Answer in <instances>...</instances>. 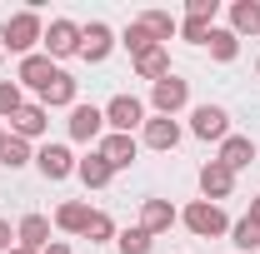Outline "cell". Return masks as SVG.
Returning a JSON list of instances; mask_svg holds the SVG:
<instances>
[{
	"label": "cell",
	"mask_w": 260,
	"mask_h": 254,
	"mask_svg": "<svg viewBox=\"0 0 260 254\" xmlns=\"http://www.w3.org/2000/svg\"><path fill=\"white\" fill-rule=\"evenodd\" d=\"M40 40H45V25H40V15H35V10H15V15L0 25V45H5V50H15L20 60L35 55V45H40Z\"/></svg>",
	"instance_id": "obj_1"
},
{
	"label": "cell",
	"mask_w": 260,
	"mask_h": 254,
	"mask_svg": "<svg viewBox=\"0 0 260 254\" xmlns=\"http://www.w3.org/2000/svg\"><path fill=\"white\" fill-rule=\"evenodd\" d=\"M185 229H190L195 239H220V234H230V220L220 204H210V199H195V204H185Z\"/></svg>",
	"instance_id": "obj_2"
},
{
	"label": "cell",
	"mask_w": 260,
	"mask_h": 254,
	"mask_svg": "<svg viewBox=\"0 0 260 254\" xmlns=\"http://www.w3.org/2000/svg\"><path fill=\"white\" fill-rule=\"evenodd\" d=\"M150 105H155V115H170V120H175V115L190 105V80H180V75L170 70L165 80L150 85Z\"/></svg>",
	"instance_id": "obj_3"
},
{
	"label": "cell",
	"mask_w": 260,
	"mask_h": 254,
	"mask_svg": "<svg viewBox=\"0 0 260 254\" xmlns=\"http://www.w3.org/2000/svg\"><path fill=\"white\" fill-rule=\"evenodd\" d=\"M105 125H110V135H130L135 125H145V105L135 95H115L105 105Z\"/></svg>",
	"instance_id": "obj_4"
},
{
	"label": "cell",
	"mask_w": 260,
	"mask_h": 254,
	"mask_svg": "<svg viewBox=\"0 0 260 254\" xmlns=\"http://www.w3.org/2000/svg\"><path fill=\"white\" fill-rule=\"evenodd\" d=\"M45 55L50 60H65V55H80V25L75 20H50V30H45Z\"/></svg>",
	"instance_id": "obj_5"
},
{
	"label": "cell",
	"mask_w": 260,
	"mask_h": 254,
	"mask_svg": "<svg viewBox=\"0 0 260 254\" xmlns=\"http://www.w3.org/2000/svg\"><path fill=\"white\" fill-rule=\"evenodd\" d=\"M50 130V110L40 105V100H25L15 115H10V135H20V140H40Z\"/></svg>",
	"instance_id": "obj_6"
},
{
	"label": "cell",
	"mask_w": 260,
	"mask_h": 254,
	"mask_svg": "<svg viewBox=\"0 0 260 254\" xmlns=\"http://www.w3.org/2000/svg\"><path fill=\"white\" fill-rule=\"evenodd\" d=\"M190 135L195 140H225L230 135V115L220 105H195L190 110Z\"/></svg>",
	"instance_id": "obj_7"
},
{
	"label": "cell",
	"mask_w": 260,
	"mask_h": 254,
	"mask_svg": "<svg viewBox=\"0 0 260 254\" xmlns=\"http://www.w3.org/2000/svg\"><path fill=\"white\" fill-rule=\"evenodd\" d=\"M200 194L210 199V204H220L235 194V175H230L220 159H210V164H200Z\"/></svg>",
	"instance_id": "obj_8"
},
{
	"label": "cell",
	"mask_w": 260,
	"mask_h": 254,
	"mask_svg": "<svg viewBox=\"0 0 260 254\" xmlns=\"http://www.w3.org/2000/svg\"><path fill=\"white\" fill-rule=\"evenodd\" d=\"M140 140H145L150 150H175V145H180V120H170V115H145Z\"/></svg>",
	"instance_id": "obj_9"
},
{
	"label": "cell",
	"mask_w": 260,
	"mask_h": 254,
	"mask_svg": "<svg viewBox=\"0 0 260 254\" xmlns=\"http://www.w3.org/2000/svg\"><path fill=\"white\" fill-rule=\"evenodd\" d=\"M75 164H80V159L70 155V145H45V150L35 155V170H40L50 185H55V180H65V175H75Z\"/></svg>",
	"instance_id": "obj_10"
},
{
	"label": "cell",
	"mask_w": 260,
	"mask_h": 254,
	"mask_svg": "<svg viewBox=\"0 0 260 254\" xmlns=\"http://www.w3.org/2000/svg\"><path fill=\"white\" fill-rule=\"evenodd\" d=\"M115 50V35H110V25H100V20H90V25H80V60L100 65L105 55Z\"/></svg>",
	"instance_id": "obj_11"
},
{
	"label": "cell",
	"mask_w": 260,
	"mask_h": 254,
	"mask_svg": "<svg viewBox=\"0 0 260 254\" xmlns=\"http://www.w3.org/2000/svg\"><path fill=\"white\" fill-rule=\"evenodd\" d=\"M100 130H105V110L80 105V100H75V110H70V140L90 145V140H100Z\"/></svg>",
	"instance_id": "obj_12"
},
{
	"label": "cell",
	"mask_w": 260,
	"mask_h": 254,
	"mask_svg": "<svg viewBox=\"0 0 260 254\" xmlns=\"http://www.w3.org/2000/svg\"><path fill=\"white\" fill-rule=\"evenodd\" d=\"M55 75H60V65L50 60V55H25V60H20V85H25V90H35V95H40Z\"/></svg>",
	"instance_id": "obj_13"
},
{
	"label": "cell",
	"mask_w": 260,
	"mask_h": 254,
	"mask_svg": "<svg viewBox=\"0 0 260 254\" xmlns=\"http://www.w3.org/2000/svg\"><path fill=\"white\" fill-rule=\"evenodd\" d=\"M15 244L30 254H45V244H50V220L45 215H25V220L15 224Z\"/></svg>",
	"instance_id": "obj_14"
},
{
	"label": "cell",
	"mask_w": 260,
	"mask_h": 254,
	"mask_svg": "<svg viewBox=\"0 0 260 254\" xmlns=\"http://www.w3.org/2000/svg\"><path fill=\"white\" fill-rule=\"evenodd\" d=\"M100 155L110 159V170H130L135 155H140V140L135 135H105L100 140Z\"/></svg>",
	"instance_id": "obj_15"
},
{
	"label": "cell",
	"mask_w": 260,
	"mask_h": 254,
	"mask_svg": "<svg viewBox=\"0 0 260 254\" xmlns=\"http://www.w3.org/2000/svg\"><path fill=\"white\" fill-rule=\"evenodd\" d=\"M175 220H180V215H175V204H170V199H145V204H140V229H145L150 239L165 234Z\"/></svg>",
	"instance_id": "obj_16"
},
{
	"label": "cell",
	"mask_w": 260,
	"mask_h": 254,
	"mask_svg": "<svg viewBox=\"0 0 260 254\" xmlns=\"http://www.w3.org/2000/svg\"><path fill=\"white\" fill-rule=\"evenodd\" d=\"M220 164H225L230 175H235V170H245V164H250V159H255V140H250V135H225V140H220Z\"/></svg>",
	"instance_id": "obj_17"
},
{
	"label": "cell",
	"mask_w": 260,
	"mask_h": 254,
	"mask_svg": "<svg viewBox=\"0 0 260 254\" xmlns=\"http://www.w3.org/2000/svg\"><path fill=\"white\" fill-rule=\"evenodd\" d=\"M75 175L85 180V190H105V185L115 180V170H110V159L100 155V150H90V155L80 159V164H75Z\"/></svg>",
	"instance_id": "obj_18"
},
{
	"label": "cell",
	"mask_w": 260,
	"mask_h": 254,
	"mask_svg": "<svg viewBox=\"0 0 260 254\" xmlns=\"http://www.w3.org/2000/svg\"><path fill=\"white\" fill-rule=\"evenodd\" d=\"M90 204L85 199H65L60 209H55V229H65V234H85V224H90Z\"/></svg>",
	"instance_id": "obj_19"
},
{
	"label": "cell",
	"mask_w": 260,
	"mask_h": 254,
	"mask_svg": "<svg viewBox=\"0 0 260 254\" xmlns=\"http://www.w3.org/2000/svg\"><path fill=\"white\" fill-rule=\"evenodd\" d=\"M40 105H45V110H75V80L60 70V75L40 90Z\"/></svg>",
	"instance_id": "obj_20"
},
{
	"label": "cell",
	"mask_w": 260,
	"mask_h": 254,
	"mask_svg": "<svg viewBox=\"0 0 260 254\" xmlns=\"http://www.w3.org/2000/svg\"><path fill=\"white\" fill-rule=\"evenodd\" d=\"M205 45H210V60H220V65H230L235 55H240V35L230 30H220V25H210V35H205Z\"/></svg>",
	"instance_id": "obj_21"
},
{
	"label": "cell",
	"mask_w": 260,
	"mask_h": 254,
	"mask_svg": "<svg viewBox=\"0 0 260 254\" xmlns=\"http://www.w3.org/2000/svg\"><path fill=\"white\" fill-rule=\"evenodd\" d=\"M230 30L235 35H260V0H235L230 5Z\"/></svg>",
	"instance_id": "obj_22"
},
{
	"label": "cell",
	"mask_w": 260,
	"mask_h": 254,
	"mask_svg": "<svg viewBox=\"0 0 260 254\" xmlns=\"http://www.w3.org/2000/svg\"><path fill=\"white\" fill-rule=\"evenodd\" d=\"M135 75H140V80H150V85L165 80V75H170V55H165V45L145 50V55H135Z\"/></svg>",
	"instance_id": "obj_23"
},
{
	"label": "cell",
	"mask_w": 260,
	"mask_h": 254,
	"mask_svg": "<svg viewBox=\"0 0 260 254\" xmlns=\"http://www.w3.org/2000/svg\"><path fill=\"white\" fill-rule=\"evenodd\" d=\"M230 244H235L240 254H255V249H260V224L250 220V215H245V220H235V224H230Z\"/></svg>",
	"instance_id": "obj_24"
},
{
	"label": "cell",
	"mask_w": 260,
	"mask_h": 254,
	"mask_svg": "<svg viewBox=\"0 0 260 254\" xmlns=\"http://www.w3.org/2000/svg\"><path fill=\"white\" fill-rule=\"evenodd\" d=\"M120 45H125V50H130V60H135V55H145V50H155L160 40H155V35L145 30L140 20H130V25H125V35H120Z\"/></svg>",
	"instance_id": "obj_25"
},
{
	"label": "cell",
	"mask_w": 260,
	"mask_h": 254,
	"mask_svg": "<svg viewBox=\"0 0 260 254\" xmlns=\"http://www.w3.org/2000/svg\"><path fill=\"white\" fill-rule=\"evenodd\" d=\"M140 25H145V30L155 35L160 45H165V40H170V35H175V30H180V20H175L170 10H145V15H140Z\"/></svg>",
	"instance_id": "obj_26"
},
{
	"label": "cell",
	"mask_w": 260,
	"mask_h": 254,
	"mask_svg": "<svg viewBox=\"0 0 260 254\" xmlns=\"http://www.w3.org/2000/svg\"><path fill=\"white\" fill-rule=\"evenodd\" d=\"M30 140H20V135H10V140H5V150H0V164H5V170H20V164H30Z\"/></svg>",
	"instance_id": "obj_27"
},
{
	"label": "cell",
	"mask_w": 260,
	"mask_h": 254,
	"mask_svg": "<svg viewBox=\"0 0 260 254\" xmlns=\"http://www.w3.org/2000/svg\"><path fill=\"white\" fill-rule=\"evenodd\" d=\"M115 244H120V254H150V234L135 224V229H120L115 234Z\"/></svg>",
	"instance_id": "obj_28"
},
{
	"label": "cell",
	"mask_w": 260,
	"mask_h": 254,
	"mask_svg": "<svg viewBox=\"0 0 260 254\" xmlns=\"http://www.w3.org/2000/svg\"><path fill=\"white\" fill-rule=\"evenodd\" d=\"M20 105H25V95H20V80H0V120H10Z\"/></svg>",
	"instance_id": "obj_29"
},
{
	"label": "cell",
	"mask_w": 260,
	"mask_h": 254,
	"mask_svg": "<svg viewBox=\"0 0 260 254\" xmlns=\"http://www.w3.org/2000/svg\"><path fill=\"white\" fill-rule=\"evenodd\" d=\"M85 239H90V244H105V239H115V220H110V215H90V224H85Z\"/></svg>",
	"instance_id": "obj_30"
},
{
	"label": "cell",
	"mask_w": 260,
	"mask_h": 254,
	"mask_svg": "<svg viewBox=\"0 0 260 254\" xmlns=\"http://www.w3.org/2000/svg\"><path fill=\"white\" fill-rule=\"evenodd\" d=\"M215 15H220V0H185V20H205V25H215Z\"/></svg>",
	"instance_id": "obj_31"
},
{
	"label": "cell",
	"mask_w": 260,
	"mask_h": 254,
	"mask_svg": "<svg viewBox=\"0 0 260 254\" xmlns=\"http://www.w3.org/2000/svg\"><path fill=\"white\" fill-rule=\"evenodd\" d=\"M180 35H185L190 45H205V35H210V25H205V20H180Z\"/></svg>",
	"instance_id": "obj_32"
},
{
	"label": "cell",
	"mask_w": 260,
	"mask_h": 254,
	"mask_svg": "<svg viewBox=\"0 0 260 254\" xmlns=\"http://www.w3.org/2000/svg\"><path fill=\"white\" fill-rule=\"evenodd\" d=\"M15 249V229H10V220H0V254Z\"/></svg>",
	"instance_id": "obj_33"
},
{
	"label": "cell",
	"mask_w": 260,
	"mask_h": 254,
	"mask_svg": "<svg viewBox=\"0 0 260 254\" xmlns=\"http://www.w3.org/2000/svg\"><path fill=\"white\" fill-rule=\"evenodd\" d=\"M45 254H70V244H60V239H50V244H45Z\"/></svg>",
	"instance_id": "obj_34"
},
{
	"label": "cell",
	"mask_w": 260,
	"mask_h": 254,
	"mask_svg": "<svg viewBox=\"0 0 260 254\" xmlns=\"http://www.w3.org/2000/svg\"><path fill=\"white\" fill-rule=\"evenodd\" d=\"M250 220L260 224V194H255V199H250Z\"/></svg>",
	"instance_id": "obj_35"
},
{
	"label": "cell",
	"mask_w": 260,
	"mask_h": 254,
	"mask_svg": "<svg viewBox=\"0 0 260 254\" xmlns=\"http://www.w3.org/2000/svg\"><path fill=\"white\" fill-rule=\"evenodd\" d=\"M5 140H10V135H5V130H0V150H5Z\"/></svg>",
	"instance_id": "obj_36"
},
{
	"label": "cell",
	"mask_w": 260,
	"mask_h": 254,
	"mask_svg": "<svg viewBox=\"0 0 260 254\" xmlns=\"http://www.w3.org/2000/svg\"><path fill=\"white\" fill-rule=\"evenodd\" d=\"M10 254H30V249H20V244H15V249H10Z\"/></svg>",
	"instance_id": "obj_37"
},
{
	"label": "cell",
	"mask_w": 260,
	"mask_h": 254,
	"mask_svg": "<svg viewBox=\"0 0 260 254\" xmlns=\"http://www.w3.org/2000/svg\"><path fill=\"white\" fill-rule=\"evenodd\" d=\"M255 75H260V60H255Z\"/></svg>",
	"instance_id": "obj_38"
}]
</instances>
